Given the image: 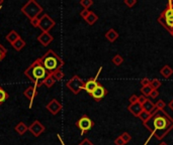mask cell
Instances as JSON below:
<instances>
[{
  "label": "cell",
  "mask_w": 173,
  "mask_h": 145,
  "mask_svg": "<svg viewBox=\"0 0 173 145\" xmlns=\"http://www.w3.org/2000/svg\"><path fill=\"white\" fill-rule=\"evenodd\" d=\"M51 75H52V77L54 78V80L56 81V82L61 81L62 79L64 78V72H63V71H62V70H58V71H56V72H52Z\"/></svg>",
  "instance_id": "24"
},
{
  "label": "cell",
  "mask_w": 173,
  "mask_h": 145,
  "mask_svg": "<svg viewBox=\"0 0 173 145\" xmlns=\"http://www.w3.org/2000/svg\"><path fill=\"white\" fill-rule=\"evenodd\" d=\"M37 41L44 46H48L49 44L54 40L53 35L50 32H41L39 36H37Z\"/></svg>",
  "instance_id": "14"
},
{
  "label": "cell",
  "mask_w": 173,
  "mask_h": 145,
  "mask_svg": "<svg viewBox=\"0 0 173 145\" xmlns=\"http://www.w3.org/2000/svg\"><path fill=\"white\" fill-rule=\"evenodd\" d=\"M112 61L113 65H120L123 64L124 58H123L122 56H120V54H116V56L112 57Z\"/></svg>",
  "instance_id": "27"
},
{
  "label": "cell",
  "mask_w": 173,
  "mask_h": 145,
  "mask_svg": "<svg viewBox=\"0 0 173 145\" xmlns=\"http://www.w3.org/2000/svg\"><path fill=\"white\" fill-rule=\"evenodd\" d=\"M170 35H171V36H172V37H173V32H171V33H170Z\"/></svg>",
  "instance_id": "47"
},
{
  "label": "cell",
  "mask_w": 173,
  "mask_h": 145,
  "mask_svg": "<svg viewBox=\"0 0 173 145\" xmlns=\"http://www.w3.org/2000/svg\"><path fill=\"white\" fill-rule=\"evenodd\" d=\"M62 108H63V107H62V104L56 99H52L51 101L46 105V109L52 114V115H57V114L62 110Z\"/></svg>",
  "instance_id": "11"
},
{
  "label": "cell",
  "mask_w": 173,
  "mask_h": 145,
  "mask_svg": "<svg viewBox=\"0 0 173 145\" xmlns=\"http://www.w3.org/2000/svg\"><path fill=\"white\" fill-rule=\"evenodd\" d=\"M152 91H153V88H152L151 86H146V87H142V89H141L142 95H144L145 97H150Z\"/></svg>",
  "instance_id": "28"
},
{
  "label": "cell",
  "mask_w": 173,
  "mask_h": 145,
  "mask_svg": "<svg viewBox=\"0 0 173 145\" xmlns=\"http://www.w3.org/2000/svg\"><path fill=\"white\" fill-rule=\"evenodd\" d=\"M45 126L41 124L39 120H34L33 122L29 126V131L33 134L34 137H40L41 134L45 132Z\"/></svg>",
  "instance_id": "9"
},
{
  "label": "cell",
  "mask_w": 173,
  "mask_h": 145,
  "mask_svg": "<svg viewBox=\"0 0 173 145\" xmlns=\"http://www.w3.org/2000/svg\"><path fill=\"white\" fill-rule=\"evenodd\" d=\"M8 97H9L8 93L6 92L4 89H2L0 87V105H1L3 102H5L6 100L8 99Z\"/></svg>",
  "instance_id": "26"
},
{
  "label": "cell",
  "mask_w": 173,
  "mask_h": 145,
  "mask_svg": "<svg viewBox=\"0 0 173 145\" xmlns=\"http://www.w3.org/2000/svg\"><path fill=\"white\" fill-rule=\"evenodd\" d=\"M157 21L164 27L165 29H167L169 33L173 32V17H163L161 15L158 16Z\"/></svg>",
  "instance_id": "12"
},
{
  "label": "cell",
  "mask_w": 173,
  "mask_h": 145,
  "mask_svg": "<svg viewBox=\"0 0 173 145\" xmlns=\"http://www.w3.org/2000/svg\"><path fill=\"white\" fill-rule=\"evenodd\" d=\"M84 84H85V82L83 81L79 76L75 75L66 83V87L70 90L73 94L77 95L82 90H84Z\"/></svg>",
  "instance_id": "5"
},
{
  "label": "cell",
  "mask_w": 173,
  "mask_h": 145,
  "mask_svg": "<svg viewBox=\"0 0 173 145\" xmlns=\"http://www.w3.org/2000/svg\"><path fill=\"white\" fill-rule=\"evenodd\" d=\"M89 13H90V10H89V9H83V10H81V11H80V16L85 20L86 17L89 15Z\"/></svg>",
  "instance_id": "36"
},
{
  "label": "cell",
  "mask_w": 173,
  "mask_h": 145,
  "mask_svg": "<svg viewBox=\"0 0 173 145\" xmlns=\"http://www.w3.org/2000/svg\"><path fill=\"white\" fill-rule=\"evenodd\" d=\"M115 144L116 145H124L126 143H124V141L123 140L122 136H119V137H116V139L115 140Z\"/></svg>",
  "instance_id": "40"
},
{
  "label": "cell",
  "mask_w": 173,
  "mask_h": 145,
  "mask_svg": "<svg viewBox=\"0 0 173 145\" xmlns=\"http://www.w3.org/2000/svg\"><path fill=\"white\" fill-rule=\"evenodd\" d=\"M155 106H156L157 110H164L166 104H165V102L163 101V100L160 99V100H158L156 103H155Z\"/></svg>",
  "instance_id": "32"
},
{
  "label": "cell",
  "mask_w": 173,
  "mask_h": 145,
  "mask_svg": "<svg viewBox=\"0 0 173 145\" xmlns=\"http://www.w3.org/2000/svg\"><path fill=\"white\" fill-rule=\"evenodd\" d=\"M101 71H102V67H100V68L98 69V72H96V76H95V77H94V78L88 79V80L85 82V84H84V90L88 93L89 95H90L91 93L96 89V87L98 86L99 82L97 81V79H98V76L100 75Z\"/></svg>",
  "instance_id": "8"
},
{
  "label": "cell",
  "mask_w": 173,
  "mask_h": 145,
  "mask_svg": "<svg viewBox=\"0 0 173 145\" xmlns=\"http://www.w3.org/2000/svg\"><path fill=\"white\" fill-rule=\"evenodd\" d=\"M144 126L151 135L157 140H162L173 129V118L165 110H157L153 111V115Z\"/></svg>",
  "instance_id": "1"
},
{
  "label": "cell",
  "mask_w": 173,
  "mask_h": 145,
  "mask_svg": "<svg viewBox=\"0 0 173 145\" xmlns=\"http://www.w3.org/2000/svg\"><path fill=\"white\" fill-rule=\"evenodd\" d=\"M3 4V0H0V6Z\"/></svg>",
  "instance_id": "46"
},
{
  "label": "cell",
  "mask_w": 173,
  "mask_h": 145,
  "mask_svg": "<svg viewBox=\"0 0 173 145\" xmlns=\"http://www.w3.org/2000/svg\"><path fill=\"white\" fill-rule=\"evenodd\" d=\"M14 130H15V132H17V133L19 134V135H23V134H25L26 131H29V126H26V123L19 122L14 127Z\"/></svg>",
  "instance_id": "19"
},
{
  "label": "cell",
  "mask_w": 173,
  "mask_h": 145,
  "mask_svg": "<svg viewBox=\"0 0 173 145\" xmlns=\"http://www.w3.org/2000/svg\"><path fill=\"white\" fill-rule=\"evenodd\" d=\"M26 41L23 40V39H22V37H20V39H17V40L15 41V43H13L11 44V46H12V47L14 48V50H15L16 51H20L23 47L26 46Z\"/></svg>",
  "instance_id": "21"
},
{
  "label": "cell",
  "mask_w": 173,
  "mask_h": 145,
  "mask_svg": "<svg viewBox=\"0 0 173 145\" xmlns=\"http://www.w3.org/2000/svg\"><path fill=\"white\" fill-rule=\"evenodd\" d=\"M80 5H82L84 9H88L93 5V1L92 0H80Z\"/></svg>",
  "instance_id": "30"
},
{
  "label": "cell",
  "mask_w": 173,
  "mask_h": 145,
  "mask_svg": "<svg viewBox=\"0 0 173 145\" xmlns=\"http://www.w3.org/2000/svg\"><path fill=\"white\" fill-rule=\"evenodd\" d=\"M107 94H108V91H107V89H105V88L103 87V86L99 83L98 86L96 87V89L90 94V96L92 97L93 99L95 100L96 102H99V101H101V100L104 98V97H105Z\"/></svg>",
  "instance_id": "10"
},
{
  "label": "cell",
  "mask_w": 173,
  "mask_h": 145,
  "mask_svg": "<svg viewBox=\"0 0 173 145\" xmlns=\"http://www.w3.org/2000/svg\"><path fill=\"white\" fill-rule=\"evenodd\" d=\"M55 83H56V81L54 80V78L52 77V75L49 74V76L46 78V80L44 81V85L48 88H51V87H53V85L55 84Z\"/></svg>",
  "instance_id": "25"
},
{
  "label": "cell",
  "mask_w": 173,
  "mask_h": 145,
  "mask_svg": "<svg viewBox=\"0 0 173 145\" xmlns=\"http://www.w3.org/2000/svg\"><path fill=\"white\" fill-rule=\"evenodd\" d=\"M40 60L45 69L49 72V74L61 70L62 67L64 65V61L53 50H48L43 57L40 58Z\"/></svg>",
  "instance_id": "3"
},
{
  "label": "cell",
  "mask_w": 173,
  "mask_h": 145,
  "mask_svg": "<svg viewBox=\"0 0 173 145\" xmlns=\"http://www.w3.org/2000/svg\"><path fill=\"white\" fill-rule=\"evenodd\" d=\"M104 36H105V39L109 41V43H115V41L119 39L120 34L115 28H110L105 32Z\"/></svg>",
  "instance_id": "16"
},
{
  "label": "cell",
  "mask_w": 173,
  "mask_h": 145,
  "mask_svg": "<svg viewBox=\"0 0 173 145\" xmlns=\"http://www.w3.org/2000/svg\"><path fill=\"white\" fill-rule=\"evenodd\" d=\"M137 0H124V5H127L129 8H132L133 6H135L137 4Z\"/></svg>",
  "instance_id": "34"
},
{
  "label": "cell",
  "mask_w": 173,
  "mask_h": 145,
  "mask_svg": "<svg viewBox=\"0 0 173 145\" xmlns=\"http://www.w3.org/2000/svg\"><path fill=\"white\" fill-rule=\"evenodd\" d=\"M98 20V16L97 14H95L93 11H90V13H89V15L86 17L85 21L87 22V24H89V25H93L96 21Z\"/></svg>",
  "instance_id": "22"
},
{
  "label": "cell",
  "mask_w": 173,
  "mask_h": 145,
  "mask_svg": "<svg viewBox=\"0 0 173 145\" xmlns=\"http://www.w3.org/2000/svg\"><path fill=\"white\" fill-rule=\"evenodd\" d=\"M6 54H7V50H6L2 44H0V61H2L3 60H4Z\"/></svg>",
  "instance_id": "31"
},
{
  "label": "cell",
  "mask_w": 173,
  "mask_h": 145,
  "mask_svg": "<svg viewBox=\"0 0 173 145\" xmlns=\"http://www.w3.org/2000/svg\"><path fill=\"white\" fill-rule=\"evenodd\" d=\"M76 126L81 130V135H84L86 132L93 128L94 126V122L89 118L87 115H83L77 122H76Z\"/></svg>",
  "instance_id": "6"
},
{
  "label": "cell",
  "mask_w": 173,
  "mask_h": 145,
  "mask_svg": "<svg viewBox=\"0 0 173 145\" xmlns=\"http://www.w3.org/2000/svg\"><path fill=\"white\" fill-rule=\"evenodd\" d=\"M158 96H159L158 90H153V91H152V93H151V95H150V97H151L152 99H156Z\"/></svg>",
  "instance_id": "42"
},
{
  "label": "cell",
  "mask_w": 173,
  "mask_h": 145,
  "mask_svg": "<svg viewBox=\"0 0 173 145\" xmlns=\"http://www.w3.org/2000/svg\"><path fill=\"white\" fill-rule=\"evenodd\" d=\"M25 75L29 81L33 83V86L37 89L41 85H44V81L49 76V72L45 69L40 58H37L25 71Z\"/></svg>",
  "instance_id": "2"
},
{
  "label": "cell",
  "mask_w": 173,
  "mask_h": 145,
  "mask_svg": "<svg viewBox=\"0 0 173 145\" xmlns=\"http://www.w3.org/2000/svg\"><path fill=\"white\" fill-rule=\"evenodd\" d=\"M151 80L149 78H143L141 79V86L142 87H146V86H150Z\"/></svg>",
  "instance_id": "35"
},
{
  "label": "cell",
  "mask_w": 173,
  "mask_h": 145,
  "mask_svg": "<svg viewBox=\"0 0 173 145\" xmlns=\"http://www.w3.org/2000/svg\"><path fill=\"white\" fill-rule=\"evenodd\" d=\"M138 98H139V96L137 95H131L130 98H129V101H130V104H135V103H138Z\"/></svg>",
  "instance_id": "37"
},
{
  "label": "cell",
  "mask_w": 173,
  "mask_h": 145,
  "mask_svg": "<svg viewBox=\"0 0 173 145\" xmlns=\"http://www.w3.org/2000/svg\"><path fill=\"white\" fill-rule=\"evenodd\" d=\"M79 145H94L90 140L88 139V138H84L80 143H79Z\"/></svg>",
  "instance_id": "41"
},
{
  "label": "cell",
  "mask_w": 173,
  "mask_h": 145,
  "mask_svg": "<svg viewBox=\"0 0 173 145\" xmlns=\"http://www.w3.org/2000/svg\"><path fill=\"white\" fill-rule=\"evenodd\" d=\"M128 110H129V112L132 114L133 116L135 117H138L139 118L141 112L143 111V106L139 103H135V104H130L128 106Z\"/></svg>",
  "instance_id": "15"
},
{
  "label": "cell",
  "mask_w": 173,
  "mask_h": 145,
  "mask_svg": "<svg viewBox=\"0 0 173 145\" xmlns=\"http://www.w3.org/2000/svg\"><path fill=\"white\" fill-rule=\"evenodd\" d=\"M152 115H153V112H152V113H149V112H147V111H145V110H143V111H142L141 114H140L139 118L141 119V121H142V122H143V124H144V123H146L147 121L151 118Z\"/></svg>",
  "instance_id": "23"
},
{
  "label": "cell",
  "mask_w": 173,
  "mask_h": 145,
  "mask_svg": "<svg viewBox=\"0 0 173 145\" xmlns=\"http://www.w3.org/2000/svg\"><path fill=\"white\" fill-rule=\"evenodd\" d=\"M20 39V35H19V33L16 32V30H11V32H9L8 34L6 35V40L8 41V43H15V41L17 39Z\"/></svg>",
  "instance_id": "18"
},
{
  "label": "cell",
  "mask_w": 173,
  "mask_h": 145,
  "mask_svg": "<svg viewBox=\"0 0 173 145\" xmlns=\"http://www.w3.org/2000/svg\"><path fill=\"white\" fill-rule=\"evenodd\" d=\"M159 145H168V144L166 142H160V143H159Z\"/></svg>",
  "instance_id": "45"
},
{
  "label": "cell",
  "mask_w": 173,
  "mask_h": 145,
  "mask_svg": "<svg viewBox=\"0 0 173 145\" xmlns=\"http://www.w3.org/2000/svg\"><path fill=\"white\" fill-rule=\"evenodd\" d=\"M167 106L169 107V109H170L171 111H173V100H171V101L168 103V105H167Z\"/></svg>",
  "instance_id": "43"
},
{
  "label": "cell",
  "mask_w": 173,
  "mask_h": 145,
  "mask_svg": "<svg viewBox=\"0 0 173 145\" xmlns=\"http://www.w3.org/2000/svg\"><path fill=\"white\" fill-rule=\"evenodd\" d=\"M23 95L26 97V99L29 101V108H32L33 104V100L37 95V89L34 86H29V88H26L23 91Z\"/></svg>",
  "instance_id": "13"
},
{
  "label": "cell",
  "mask_w": 173,
  "mask_h": 145,
  "mask_svg": "<svg viewBox=\"0 0 173 145\" xmlns=\"http://www.w3.org/2000/svg\"><path fill=\"white\" fill-rule=\"evenodd\" d=\"M147 100H148L147 97H145L144 95H141V96H139V98H138V103L143 106L145 103H146Z\"/></svg>",
  "instance_id": "38"
},
{
  "label": "cell",
  "mask_w": 173,
  "mask_h": 145,
  "mask_svg": "<svg viewBox=\"0 0 173 145\" xmlns=\"http://www.w3.org/2000/svg\"><path fill=\"white\" fill-rule=\"evenodd\" d=\"M30 24L33 26V27H39V24H40V18L37 17V18H33L32 20H29Z\"/></svg>",
  "instance_id": "39"
},
{
  "label": "cell",
  "mask_w": 173,
  "mask_h": 145,
  "mask_svg": "<svg viewBox=\"0 0 173 145\" xmlns=\"http://www.w3.org/2000/svg\"><path fill=\"white\" fill-rule=\"evenodd\" d=\"M55 25H56V22H55V20L52 18L50 15H48L47 13H45L43 16H41L39 28L43 32H49Z\"/></svg>",
  "instance_id": "7"
},
{
  "label": "cell",
  "mask_w": 173,
  "mask_h": 145,
  "mask_svg": "<svg viewBox=\"0 0 173 145\" xmlns=\"http://www.w3.org/2000/svg\"><path fill=\"white\" fill-rule=\"evenodd\" d=\"M120 136H122L123 140L124 141V143H126V144H127V143H129L130 141L132 140V136H131L128 132H124Z\"/></svg>",
  "instance_id": "33"
},
{
  "label": "cell",
  "mask_w": 173,
  "mask_h": 145,
  "mask_svg": "<svg viewBox=\"0 0 173 145\" xmlns=\"http://www.w3.org/2000/svg\"><path fill=\"white\" fill-rule=\"evenodd\" d=\"M155 109H156L155 103L153 101H151V100H149V99L146 101V103L143 105V110H145V111H147L149 113H152Z\"/></svg>",
  "instance_id": "20"
},
{
  "label": "cell",
  "mask_w": 173,
  "mask_h": 145,
  "mask_svg": "<svg viewBox=\"0 0 173 145\" xmlns=\"http://www.w3.org/2000/svg\"><path fill=\"white\" fill-rule=\"evenodd\" d=\"M167 6H170V7L173 9V0H169L168 3H167Z\"/></svg>",
  "instance_id": "44"
},
{
  "label": "cell",
  "mask_w": 173,
  "mask_h": 145,
  "mask_svg": "<svg viewBox=\"0 0 173 145\" xmlns=\"http://www.w3.org/2000/svg\"><path fill=\"white\" fill-rule=\"evenodd\" d=\"M43 10H44L43 7H41L36 0H29L22 7L20 11L29 20H32L33 18H37L41 13L43 12Z\"/></svg>",
  "instance_id": "4"
},
{
  "label": "cell",
  "mask_w": 173,
  "mask_h": 145,
  "mask_svg": "<svg viewBox=\"0 0 173 145\" xmlns=\"http://www.w3.org/2000/svg\"><path fill=\"white\" fill-rule=\"evenodd\" d=\"M161 85H162V83L160 80H158V79H153V80H151L150 86L153 88V90H158L161 87Z\"/></svg>",
  "instance_id": "29"
},
{
  "label": "cell",
  "mask_w": 173,
  "mask_h": 145,
  "mask_svg": "<svg viewBox=\"0 0 173 145\" xmlns=\"http://www.w3.org/2000/svg\"><path fill=\"white\" fill-rule=\"evenodd\" d=\"M172 74H173V70H172V68H171L169 65H165L164 67L161 68V70H160V75H161L163 78H165V79L170 78L171 76H172Z\"/></svg>",
  "instance_id": "17"
}]
</instances>
